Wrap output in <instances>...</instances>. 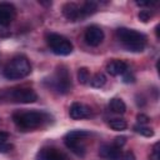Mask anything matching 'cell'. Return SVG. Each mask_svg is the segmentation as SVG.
<instances>
[{"instance_id":"6da1fadb","label":"cell","mask_w":160,"mask_h":160,"mask_svg":"<svg viewBox=\"0 0 160 160\" xmlns=\"http://www.w3.org/2000/svg\"><path fill=\"white\" fill-rule=\"evenodd\" d=\"M116 36L129 51L140 52L145 49L146 36L142 32H139L136 30L128 29V28H119L116 30Z\"/></svg>"},{"instance_id":"7a4b0ae2","label":"cell","mask_w":160,"mask_h":160,"mask_svg":"<svg viewBox=\"0 0 160 160\" xmlns=\"http://www.w3.org/2000/svg\"><path fill=\"white\" fill-rule=\"evenodd\" d=\"M48 119V115L42 111L28 110V111H16L12 115L15 125L22 130H32L40 128Z\"/></svg>"},{"instance_id":"3957f363","label":"cell","mask_w":160,"mask_h":160,"mask_svg":"<svg viewBox=\"0 0 160 160\" xmlns=\"http://www.w3.org/2000/svg\"><path fill=\"white\" fill-rule=\"evenodd\" d=\"M30 71H31V65L28 58L22 55H18L12 58L4 68V76L10 80H18L28 76Z\"/></svg>"},{"instance_id":"277c9868","label":"cell","mask_w":160,"mask_h":160,"mask_svg":"<svg viewBox=\"0 0 160 160\" xmlns=\"http://www.w3.org/2000/svg\"><path fill=\"white\" fill-rule=\"evenodd\" d=\"M49 86L60 94H66L70 90L71 79H70V74H69V70L66 69V66L60 65L56 68L54 76L50 78V80H49Z\"/></svg>"},{"instance_id":"5b68a950","label":"cell","mask_w":160,"mask_h":160,"mask_svg":"<svg viewBox=\"0 0 160 160\" xmlns=\"http://www.w3.org/2000/svg\"><path fill=\"white\" fill-rule=\"evenodd\" d=\"M46 41H48V45L50 46V49L52 50V52L56 55L65 56L72 51V44L70 42V40H68L62 35L50 32L46 36Z\"/></svg>"},{"instance_id":"8992f818","label":"cell","mask_w":160,"mask_h":160,"mask_svg":"<svg viewBox=\"0 0 160 160\" xmlns=\"http://www.w3.org/2000/svg\"><path fill=\"white\" fill-rule=\"evenodd\" d=\"M8 95L11 100L16 102H22V104H29L34 102L38 99L36 92L32 89L28 88H18V89H11L8 91Z\"/></svg>"},{"instance_id":"52a82bcc","label":"cell","mask_w":160,"mask_h":160,"mask_svg":"<svg viewBox=\"0 0 160 160\" xmlns=\"http://www.w3.org/2000/svg\"><path fill=\"white\" fill-rule=\"evenodd\" d=\"M85 42L90 46H98L101 44V41L104 40V31L96 26V25H91L86 29L85 35H84Z\"/></svg>"},{"instance_id":"ba28073f","label":"cell","mask_w":160,"mask_h":160,"mask_svg":"<svg viewBox=\"0 0 160 160\" xmlns=\"http://www.w3.org/2000/svg\"><path fill=\"white\" fill-rule=\"evenodd\" d=\"M16 16V9L10 2H0V25H9Z\"/></svg>"},{"instance_id":"9c48e42d","label":"cell","mask_w":160,"mask_h":160,"mask_svg":"<svg viewBox=\"0 0 160 160\" xmlns=\"http://www.w3.org/2000/svg\"><path fill=\"white\" fill-rule=\"evenodd\" d=\"M36 160H69L68 156L55 148H44L36 154Z\"/></svg>"},{"instance_id":"30bf717a","label":"cell","mask_w":160,"mask_h":160,"mask_svg":"<svg viewBox=\"0 0 160 160\" xmlns=\"http://www.w3.org/2000/svg\"><path fill=\"white\" fill-rule=\"evenodd\" d=\"M62 14L68 20L71 21H76V20H81L84 19L82 11L80 9V6L75 2H66L62 6Z\"/></svg>"},{"instance_id":"8fae6325","label":"cell","mask_w":160,"mask_h":160,"mask_svg":"<svg viewBox=\"0 0 160 160\" xmlns=\"http://www.w3.org/2000/svg\"><path fill=\"white\" fill-rule=\"evenodd\" d=\"M69 115L71 119L74 120H79V119H85V118H90L91 115V110L89 106L81 104V102H74L70 106L69 110Z\"/></svg>"},{"instance_id":"7c38bea8","label":"cell","mask_w":160,"mask_h":160,"mask_svg":"<svg viewBox=\"0 0 160 160\" xmlns=\"http://www.w3.org/2000/svg\"><path fill=\"white\" fill-rule=\"evenodd\" d=\"M81 140H82V139L64 138V142H65L66 148H68L70 151H72L75 155L80 156V158L85 156V152H86V150H85V145H84V142H82Z\"/></svg>"},{"instance_id":"4fadbf2b","label":"cell","mask_w":160,"mask_h":160,"mask_svg":"<svg viewBox=\"0 0 160 160\" xmlns=\"http://www.w3.org/2000/svg\"><path fill=\"white\" fill-rule=\"evenodd\" d=\"M106 71L111 75V76H118V75H122L124 72L128 71V65L125 61L122 60H111L106 64Z\"/></svg>"},{"instance_id":"5bb4252c","label":"cell","mask_w":160,"mask_h":160,"mask_svg":"<svg viewBox=\"0 0 160 160\" xmlns=\"http://www.w3.org/2000/svg\"><path fill=\"white\" fill-rule=\"evenodd\" d=\"M99 154L105 160H120L121 158V150L114 145H102Z\"/></svg>"},{"instance_id":"9a60e30c","label":"cell","mask_w":160,"mask_h":160,"mask_svg":"<svg viewBox=\"0 0 160 160\" xmlns=\"http://www.w3.org/2000/svg\"><path fill=\"white\" fill-rule=\"evenodd\" d=\"M109 108H110L111 111L115 112V114H124V112L126 111V105H125V102H124L121 99H118V98H114V99L110 100Z\"/></svg>"},{"instance_id":"2e32d148","label":"cell","mask_w":160,"mask_h":160,"mask_svg":"<svg viewBox=\"0 0 160 160\" xmlns=\"http://www.w3.org/2000/svg\"><path fill=\"white\" fill-rule=\"evenodd\" d=\"M9 134L6 131H0V152H8L12 149V145L8 142Z\"/></svg>"},{"instance_id":"e0dca14e","label":"cell","mask_w":160,"mask_h":160,"mask_svg":"<svg viewBox=\"0 0 160 160\" xmlns=\"http://www.w3.org/2000/svg\"><path fill=\"white\" fill-rule=\"evenodd\" d=\"M80 9H81L82 15H84V18H85V16H88V15L94 14V12L96 11V9H98V5H96V2H94V1H85V2L80 6Z\"/></svg>"},{"instance_id":"ac0fdd59","label":"cell","mask_w":160,"mask_h":160,"mask_svg":"<svg viewBox=\"0 0 160 160\" xmlns=\"http://www.w3.org/2000/svg\"><path fill=\"white\" fill-rule=\"evenodd\" d=\"M106 82V76L102 72H96L91 79H90V84L94 88H102Z\"/></svg>"},{"instance_id":"d6986e66","label":"cell","mask_w":160,"mask_h":160,"mask_svg":"<svg viewBox=\"0 0 160 160\" xmlns=\"http://www.w3.org/2000/svg\"><path fill=\"white\" fill-rule=\"evenodd\" d=\"M78 80L80 84H88L90 81V72L88 68H80L78 70Z\"/></svg>"},{"instance_id":"ffe728a7","label":"cell","mask_w":160,"mask_h":160,"mask_svg":"<svg viewBox=\"0 0 160 160\" xmlns=\"http://www.w3.org/2000/svg\"><path fill=\"white\" fill-rule=\"evenodd\" d=\"M109 126L114 130H124V129H126L128 124L122 119H112L109 121Z\"/></svg>"},{"instance_id":"44dd1931","label":"cell","mask_w":160,"mask_h":160,"mask_svg":"<svg viewBox=\"0 0 160 160\" xmlns=\"http://www.w3.org/2000/svg\"><path fill=\"white\" fill-rule=\"evenodd\" d=\"M134 130H135L138 134L142 135V136H148V138H150V136L154 135V130H152L151 128L145 126V125H135V126H134Z\"/></svg>"},{"instance_id":"7402d4cb","label":"cell","mask_w":160,"mask_h":160,"mask_svg":"<svg viewBox=\"0 0 160 160\" xmlns=\"http://www.w3.org/2000/svg\"><path fill=\"white\" fill-rule=\"evenodd\" d=\"M86 136H89V131L85 130H72L65 135V138H74V139H84Z\"/></svg>"},{"instance_id":"603a6c76","label":"cell","mask_w":160,"mask_h":160,"mask_svg":"<svg viewBox=\"0 0 160 160\" xmlns=\"http://www.w3.org/2000/svg\"><path fill=\"white\" fill-rule=\"evenodd\" d=\"M138 16H139V19H140L142 22H148V21L150 20V18L152 16V12L149 11V10H141Z\"/></svg>"},{"instance_id":"cb8c5ba5","label":"cell","mask_w":160,"mask_h":160,"mask_svg":"<svg viewBox=\"0 0 160 160\" xmlns=\"http://www.w3.org/2000/svg\"><path fill=\"white\" fill-rule=\"evenodd\" d=\"M150 160H160V154H159V142H155L150 154Z\"/></svg>"},{"instance_id":"d4e9b609","label":"cell","mask_w":160,"mask_h":160,"mask_svg":"<svg viewBox=\"0 0 160 160\" xmlns=\"http://www.w3.org/2000/svg\"><path fill=\"white\" fill-rule=\"evenodd\" d=\"M125 142H126V136H116L112 145L116 146V148H119V149H121V146H124Z\"/></svg>"},{"instance_id":"484cf974","label":"cell","mask_w":160,"mask_h":160,"mask_svg":"<svg viewBox=\"0 0 160 160\" xmlns=\"http://www.w3.org/2000/svg\"><path fill=\"white\" fill-rule=\"evenodd\" d=\"M136 120H138L139 125H146L150 119H149V116H146L145 114H139V115L136 116Z\"/></svg>"},{"instance_id":"4316f807","label":"cell","mask_w":160,"mask_h":160,"mask_svg":"<svg viewBox=\"0 0 160 160\" xmlns=\"http://www.w3.org/2000/svg\"><path fill=\"white\" fill-rule=\"evenodd\" d=\"M120 160H135V155L131 151H126V152L121 154Z\"/></svg>"},{"instance_id":"83f0119b","label":"cell","mask_w":160,"mask_h":160,"mask_svg":"<svg viewBox=\"0 0 160 160\" xmlns=\"http://www.w3.org/2000/svg\"><path fill=\"white\" fill-rule=\"evenodd\" d=\"M122 80H124V82H134V76L131 75V74H129L128 71L126 72H124L122 74Z\"/></svg>"}]
</instances>
